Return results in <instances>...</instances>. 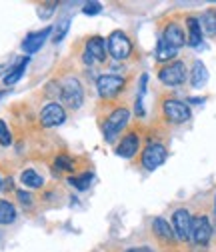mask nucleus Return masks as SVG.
<instances>
[{"instance_id": "obj_12", "label": "nucleus", "mask_w": 216, "mask_h": 252, "mask_svg": "<svg viewBox=\"0 0 216 252\" xmlns=\"http://www.w3.org/2000/svg\"><path fill=\"white\" fill-rule=\"evenodd\" d=\"M138 146H140L138 136L134 132H130V134H126L124 138H122V142L116 146V154L122 156V158H132V156L138 152Z\"/></svg>"}, {"instance_id": "obj_2", "label": "nucleus", "mask_w": 216, "mask_h": 252, "mask_svg": "<svg viewBox=\"0 0 216 252\" xmlns=\"http://www.w3.org/2000/svg\"><path fill=\"white\" fill-rule=\"evenodd\" d=\"M172 232L178 240H190L192 234V216L186 208H178L172 214Z\"/></svg>"}, {"instance_id": "obj_13", "label": "nucleus", "mask_w": 216, "mask_h": 252, "mask_svg": "<svg viewBox=\"0 0 216 252\" xmlns=\"http://www.w3.org/2000/svg\"><path fill=\"white\" fill-rule=\"evenodd\" d=\"M162 38H164V40H166L170 46H174L176 50H178L180 46L186 44V36H184L182 28H180L176 22H170V24L164 28V34H162Z\"/></svg>"}, {"instance_id": "obj_7", "label": "nucleus", "mask_w": 216, "mask_h": 252, "mask_svg": "<svg viewBox=\"0 0 216 252\" xmlns=\"http://www.w3.org/2000/svg\"><path fill=\"white\" fill-rule=\"evenodd\" d=\"M98 92L102 98H114L116 94H120V90L124 88V78L122 76H114V74H104L96 80Z\"/></svg>"}, {"instance_id": "obj_28", "label": "nucleus", "mask_w": 216, "mask_h": 252, "mask_svg": "<svg viewBox=\"0 0 216 252\" xmlns=\"http://www.w3.org/2000/svg\"><path fill=\"white\" fill-rule=\"evenodd\" d=\"M16 196L20 198V202H22V204H30V202H32V196H30L28 192H24V190H18V192H16Z\"/></svg>"}, {"instance_id": "obj_34", "label": "nucleus", "mask_w": 216, "mask_h": 252, "mask_svg": "<svg viewBox=\"0 0 216 252\" xmlns=\"http://www.w3.org/2000/svg\"><path fill=\"white\" fill-rule=\"evenodd\" d=\"M214 210H216V200H214Z\"/></svg>"}, {"instance_id": "obj_25", "label": "nucleus", "mask_w": 216, "mask_h": 252, "mask_svg": "<svg viewBox=\"0 0 216 252\" xmlns=\"http://www.w3.org/2000/svg\"><path fill=\"white\" fill-rule=\"evenodd\" d=\"M72 158L70 156H66V154H62V156H58L56 158V168H60V170H70L72 168Z\"/></svg>"}, {"instance_id": "obj_22", "label": "nucleus", "mask_w": 216, "mask_h": 252, "mask_svg": "<svg viewBox=\"0 0 216 252\" xmlns=\"http://www.w3.org/2000/svg\"><path fill=\"white\" fill-rule=\"evenodd\" d=\"M20 182H22L24 186H28V188H40L44 180H42V176L36 174L34 170H24L22 176H20Z\"/></svg>"}, {"instance_id": "obj_6", "label": "nucleus", "mask_w": 216, "mask_h": 252, "mask_svg": "<svg viewBox=\"0 0 216 252\" xmlns=\"http://www.w3.org/2000/svg\"><path fill=\"white\" fill-rule=\"evenodd\" d=\"M62 102L68 106V108H80L82 100H84V90L80 86L78 80L74 78H68L64 84H62Z\"/></svg>"}, {"instance_id": "obj_16", "label": "nucleus", "mask_w": 216, "mask_h": 252, "mask_svg": "<svg viewBox=\"0 0 216 252\" xmlns=\"http://www.w3.org/2000/svg\"><path fill=\"white\" fill-rule=\"evenodd\" d=\"M208 80V70L204 66V62L202 60H196L194 62V66H192V74H190V82L194 88H202Z\"/></svg>"}, {"instance_id": "obj_31", "label": "nucleus", "mask_w": 216, "mask_h": 252, "mask_svg": "<svg viewBox=\"0 0 216 252\" xmlns=\"http://www.w3.org/2000/svg\"><path fill=\"white\" fill-rule=\"evenodd\" d=\"M6 96V92H0V98H4Z\"/></svg>"}, {"instance_id": "obj_10", "label": "nucleus", "mask_w": 216, "mask_h": 252, "mask_svg": "<svg viewBox=\"0 0 216 252\" xmlns=\"http://www.w3.org/2000/svg\"><path fill=\"white\" fill-rule=\"evenodd\" d=\"M210 236H212L210 220L206 216H194L192 218V234H190V240H194L196 244H208Z\"/></svg>"}, {"instance_id": "obj_20", "label": "nucleus", "mask_w": 216, "mask_h": 252, "mask_svg": "<svg viewBox=\"0 0 216 252\" xmlns=\"http://www.w3.org/2000/svg\"><path fill=\"white\" fill-rule=\"evenodd\" d=\"M16 220V208L8 200H0V224H12Z\"/></svg>"}, {"instance_id": "obj_8", "label": "nucleus", "mask_w": 216, "mask_h": 252, "mask_svg": "<svg viewBox=\"0 0 216 252\" xmlns=\"http://www.w3.org/2000/svg\"><path fill=\"white\" fill-rule=\"evenodd\" d=\"M64 120H66V112H64L62 106L56 104V102L46 104V106L42 108V112H40V124L46 126V128H52V126H60Z\"/></svg>"}, {"instance_id": "obj_33", "label": "nucleus", "mask_w": 216, "mask_h": 252, "mask_svg": "<svg viewBox=\"0 0 216 252\" xmlns=\"http://www.w3.org/2000/svg\"><path fill=\"white\" fill-rule=\"evenodd\" d=\"M0 188H2V180H0Z\"/></svg>"}, {"instance_id": "obj_30", "label": "nucleus", "mask_w": 216, "mask_h": 252, "mask_svg": "<svg viewBox=\"0 0 216 252\" xmlns=\"http://www.w3.org/2000/svg\"><path fill=\"white\" fill-rule=\"evenodd\" d=\"M84 62H86V64H92V62H94V58H92L88 52H84Z\"/></svg>"}, {"instance_id": "obj_24", "label": "nucleus", "mask_w": 216, "mask_h": 252, "mask_svg": "<svg viewBox=\"0 0 216 252\" xmlns=\"http://www.w3.org/2000/svg\"><path fill=\"white\" fill-rule=\"evenodd\" d=\"M12 142V136H10V130H8V126L0 120V144L2 146H8Z\"/></svg>"}, {"instance_id": "obj_17", "label": "nucleus", "mask_w": 216, "mask_h": 252, "mask_svg": "<svg viewBox=\"0 0 216 252\" xmlns=\"http://www.w3.org/2000/svg\"><path fill=\"white\" fill-rule=\"evenodd\" d=\"M28 56L26 58H22V60H18V64H14L10 70H8V74L4 76V84L6 86H12V84H16L18 80H20V76L24 74V70H26V66H28Z\"/></svg>"}, {"instance_id": "obj_32", "label": "nucleus", "mask_w": 216, "mask_h": 252, "mask_svg": "<svg viewBox=\"0 0 216 252\" xmlns=\"http://www.w3.org/2000/svg\"><path fill=\"white\" fill-rule=\"evenodd\" d=\"M2 70H4V64H0V74H2Z\"/></svg>"}, {"instance_id": "obj_1", "label": "nucleus", "mask_w": 216, "mask_h": 252, "mask_svg": "<svg viewBox=\"0 0 216 252\" xmlns=\"http://www.w3.org/2000/svg\"><path fill=\"white\" fill-rule=\"evenodd\" d=\"M106 48H108V54L116 60H124L130 56L132 52V44H130V38L122 32V30H114V32L108 36V42H106Z\"/></svg>"}, {"instance_id": "obj_29", "label": "nucleus", "mask_w": 216, "mask_h": 252, "mask_svg": "<svg viewBox=\"0 0 216 252\" xmlns=\"http://www.w3.org/2000/svg\"><path fill=\"white\" fill-rule=\"evenodd\" d=\"M126 252H152V250L146 248V246H138V248H128Z\"/></svg>"}, {"instance_id": "obj_11", "label": "nucleus", "mask_w": 216, "mask_h": 252, "mask_svg": "<svg viewBox=\"0 0 216 252\" xmlns=\"http://www.w3.org/2000/svg\"><path fill=\"white\" fill-rule=\"evenodd\" d=\"M50 32H52V28L46 26L44 30H38V32L28 34V36L24 38V42H22V50H24L26 54H34L36 50H40V46H42L44 40L50 36Z\"/></svg>"}, {"instance_id": "obj_21", "label": "nucleus", "mask_w": 216, "mask_h": 252, "mask_svg": "<svg viewBox=\"0 0 216 252\" xmlns=\"http://www.w3.org/2000/svg\"><path fill=\"white\" fill-rule=\"evenodd\" d=\"M202 32L208 36H216V10H206L200 18Z\"/></svg>"}, {"instance_id": "obj_9", "label": "nucleus", "mask_w": 216, "mask_h": 252, "mask_svg": "<svg viewBox=\"0 0 216 252\" xmlns=\"http://www.w3.org/2000/svg\"><path fill=\"white\" fill-rule=\"evenodd\" d=\"M164 116L174 124H182V122L190 120V108L180 100H166L164 102Z\"/></svg>"}, {"instance_id": "obj_15", "label": "nucleus", "mask_w": 216, "mask_h": 252, "mask_svg": "<svg viewBox=\"0 0 216 252\" xmlns=\"http://www.w3.org/2000/svg\"><path fill=\"white\" fill-rule=\"evenodd\" d=\"M186 26H188V44L194 46V48H200L202 46V26H200V20L190 16L186 20Z\"/></svg>"}, {"instance_id": "obj_4", "label": "nucleus", "mask_w": 216, "mask_h": 252, "mask_svg": "<svg viewBox=\"0 0 216 252\" xmlns=\"http://www.w3.org/2000/svg\"><path fill=\"white\" fill-rule=\"evenodd\" d=\"M158 78L160 82H164L166 86H178L186 80V66L182 62H170V64L162 66V70L158 72Z\"/></svg>"}, {"instance_id": "obj_19", "label": "nucleus", "mask_w": 216, "mask_h": 252, "mask_svg": "<svg viewBox=\"0 0 216 252\" xmlns=\"http://www.w3.org/2000/svg\"><path fill=\"white\" fill-rule=\"evenodd\" d=\"M152 230H154V234H156L158 238H162V240H172V236H174L170 224L166 222L164 218H154L152 220Z\"/></svg>"}, {"instance_id": "obj_14", "label": "nucleus", "mask_w": 216, "mask_h": 252, "mask_svg": "<svg viewBox=\"0 0 216 252\" xmlns=\"http://www.w3.org/2000/svg\"><path fill=\"white\" fill-rule=\"evenodd\" d=\"M86 52H88L92 58H94V60L102 62V60L106 58V42H104V38H100V36L88 38V42H86Z\"/></svg>"}, {"instance_id": "obj_5", "label": "nucleus", "mask_w": 216, "mask_h": 252, "mask_svg": "<svg viewBox=\"0 0 216 252\" xmlns=\"http://www.w3.org/2000/svg\"><path fill=\"white\" fill-rule=\"evenodd\" d=\"M128 118H130V112H128L126 108H116V110L108 116V120H106V124H104V138L110 142V140L126 126Z\"/></svg>"}, {"instance_id": "obj_26", "label": "nucleus", "mask_w": 216, "mask_h": 252, "mask_svg": "<svg viewBox=\"0 0 216 252\" xmlns=\"http://www.w3.org/2000/svg\"><path fill=\"white\" fill-rule=\"evenodd\" d=\"M100 10H102V4H100V2H86V4H84V8H82V12H84V14H88V16L98 14Z\"/></svg>"}, {"instance_id": "obj_27", "label": "nucleus", "mask_w": 216, "mask_h": 252, "mask_svg": "<svg viewBox=\"0 0 216 252\" xmlns=\"http://www.w3.org/2000/svg\"><path fill=\"white\" fill-rule=\"evenodd\" d=\"M68 24H70V22H68V20H64V22H62V28H60V26L56 28V34H54V42L62 40V36L66 34V30H68Z\"/></svg>"}, {"instance_id": "obj_3", "label": "nucleus", "mask_w": 216, "mask_h": 252, "mask_svg": "<svg viewBox=\"0 0 216 252\" xmlns=\"http://www.w3.org/2000/svg\"><path fill=\"white\" fill-rule=\"evenodd\" d=\"M166 160V148L160 142H150L142 152V164L146 170H156Z\"/></svg>"}, {"instance_id": "obj_18", "label": "nucleus", "mask_w": 216, "mask_h": 252, "mask_svg": "<svg viewBox=\"0 0 216 252\" xmlns=\"http://www.w3.org/2000/svg\"><path fill=\"white\" fill-rule=\"evenodd\" d=\"M176 54H178V50H176L174 46H170L164 38L158 40V44H156V54H154L158 62H168V60L176 58Z\"/></svg>"}, {"instance_id": "obj_23", "label": "nucleus", "mask_w": 216, "mask_h": 252, "mask_svg": "<svg viewBox=\"0 0 216 252\" xmlns=\"http://www.w3.org/2000/svg\"><path fill=\"white\" fill-rule=\"evenodd\" d=\"M68 182L76 188V190H86V188L90 186V182H92V174H90V172H84V174H80V176H72Z\"/></svg>"}]
</instances>
